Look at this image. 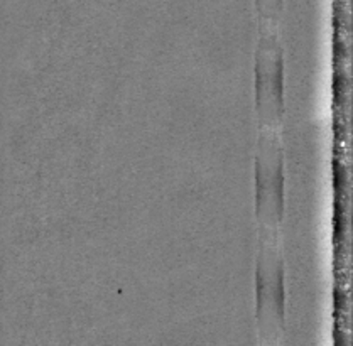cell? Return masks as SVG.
<instances>
[{
    "mask_svg": "<svg viewBox=\"0 0 353 346\" xmlns=\"http://www.w3.org/2000/svg\"><path fill=\"white\" fill-rule=\"evenodd\" d=\"M284 264L281 235L259 233V255L255 267V319L261 345H277L286 321Z\"/></svg>",
    "mask_w": 353,
    "mask_h": 346,
    "instance_id": "cell-1",
    "label": "cell"
},
{
    "mask_svg": "<svg viewBox=\"0 0 353 346\" xmlns=\"http://www.w3.org/2000/svg\"><path fill=\"white\" fill-rule=\"evenodd\" d=\"M255 216L259 233L281 235L284 220V157L281 132L259 129L255 154Z\"/></svg>",
    "mask_w": 353,
    "mask_h": 346,
    "instance_id": "cell-2",
    "label": "cell"
},
{
    "mask_svg": "<svg viewBox=\"0 0 353 346\" xmlns=\"http://www.w3.org/2000/svg\"><path fill=\"white\" fill-rule=\"evenodd\" d=\"M255 110L259 129L283 130L284 52L279 28L259 26L255 51Z\"/></svg>",
    "mask_w": 353,
    "mask_h": 346,
    "instance_id": "cell-3",
    "label": "cell"
},
{
    "mask_svg": "<svg viewBox=\"0 0 353 346\" xmlns=\"http://www.w3.org/2000/svg\"><path fill=\"white\" fill-rule=\"evenodd\" d=\"M284 0H255L259 26H276L279 28Z\"/></svg>",
    "mask_w": 353,
    "mask_h": 346,
    "instance_id": "cell-4",
    "label": "cell"
}]
</instances>
